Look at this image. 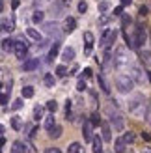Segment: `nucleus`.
<instances>
[{
	"instance_id": "48",
	"label": "nucleus",
	"mask_w": 151,
	"mask_h": 153,
	"mask_svg": "<svg viewBox=\"0 0 151 153\" xmlns=\"http://www.w3.org/2000/svg\"><path fill=\"white\" fill-rule=\"evenodd\" d=\"M146 120H147V123L151 125V105H149V108H147V114H146Z\"/></svg>"
},
{
	"instance_id": "50",
	"label": "nucleus",
	"mask_w": 151,
	"mask_h": 153,
	"mask_svg": "<svg viewBox=\"0 0 151 153\" xmlns=\"http://www.w3.org/2000/svg\"><path fill=\"white\" fill-rule=\"evenodd\" d=\"M77 73H78V67H73V69H71V73H69V75H77Z\"/></svg>"
},
{
	"instance_id": "29",
	"label": "nucleus",
	"mask_w": 151,
	"mask_h": 153,
	"mask_svg": "<svg viewBox=\"0 0 151 153\" xmlns=\"http://www.w3.org/2000/svg\"><path fill=\"white\" fill-rule=\"evenodd\" d=\"M26 34H28V37H32V39H36L37 43L41 41V36H39V32H37V30H34V28H28V30H26Z\"/></svg>"
},
{
	"instance_id": "39",
	"label": "nucleus",
	"mask_w": 151,
	"mask_h": 153,
	"mask_svg": "<svg viewBox=\"0 0 151 153\" xmlns=\"http://www.w3.org/2000/svg\"><path fill=\"white\" fill-rule=\"evenodd\" d=\"M123 140L127 142V144H132L134 142V134L129 131V133H123Z\"/></svg>"
},
{
	"instance_id": "34",
	"label": "nucleus",
	"mask_w": 151,
	"mask_h": 153,
	"mask_svg": "<svg viewBox=\"0 0 151 153\" xmlns=\"http://www.w3.org/2000/svg\"><path fill=\"white\" fill-rule=\"evenodd\" d=\"M22 99H24V97H21V99H15V101H13V105H11V110H21V108H22V105H24V103H22Z\"/></svg>"
},
{
	"instance_id": "45",
	"label": "nucleus",
	"mask_w": 151,
	"mask_h": 153,
	"mask_svg": "<svg viewBox=\"0 0 151 153\" xmlns=\"http://www.w3.org/2000/svg\"><path fill=\"white\" fill-rule=\"evenodd\" d=\"M114 15H116V17H121V15H123V4L118 6L116 10H114Z\"/></svg>"
},
{
	"instance_id": "11",
	"label": "nucleus",
	"mask_w": 151,
	"mask_h": 153,
	"mask_svg": "<svg viewBox=\"0 0 151 153\" xmlns=\"http://www.w3.org/2000/svg\"><path fill=\"white\" fill-rule=\"evenodd\" d=\"M77 28V21H75L73 17H65V21H64V26H62V30L65 34H71L73 30Z\"/></svg>"
},
{
	"instance_id": "47",
	"label": "nucleus",
	"mask_w": 151,
	"mask_h": 153,
	"mask_svg": "<svg viewBox=\"0 0 151 153\" xmlns=\"http://www.w3.org/2000/svg\"><path fill=\"white\" fill-rule=\"evenodd\" d=\"M138 13H140V19H142V17H146V15H147V7H146V6H142Z\"/></svg>"
},
{
	"instance_id": "16",
	"label": "nucleus",
	"mask_w": 151,
	"mask_h": 153,
	"mask_svg": "<svg viewBox=\"0 0 151 153\" xmlns=\"http://www.w3.org/2000/svg\"><path fill=\"white\" fill-rule=\"evenodd\" d=\"M62 60L67 64V62H73L75 60V49L73 47H65L64 52H62Z\"/></svg>"
},
{
	"instance_id": "4",
	"label": "nucleus",
	"mask_w": 151,
	"mask_h": 153,
	"mask_svg": "<svg viewBox=\"0 0 151 153\" xmlns=\"http://www.w3.org/2000/svg\"><path fill=\"white\" fill-rule=\"evenodd\" d=\"M114 65L119 67V69L129 65V54H127V51H125L123 47L116 49V52H114Z\"/></svg>"
},
{
	"instance_id": "31",
	"label": "nucleus",
	"mask_w": 151,
	"mask_h": 153,
	"mask_svg": "<svg viewBox=\"0 0 151 153\" xmlns=\"http://www.w3.org/2000/svg\"><path fill=\"white\" fill-rule=\"evenodd\" d=\"M45 108H47L49 112H52V114H54V112L58 110V103L54 101V99H50V101H47V105H45Z\"/></svg>"
},
{
	"instance_id": "15",
	"label": "nucleus",
	"mask_w": 151,
	"mask_h": 153,
	"mask_svg": "<svg viewBox=\"0 0 151 153\" xmlns=\"http://www.w3.org/2000/svg\"><path fill=\"white\" fill-rule=\"evenodd\" d=\"M60 47H62V41H54V43H52V47H50V51H49V56H47L49 62H52V58H56V56H58Z\"/></svg>"
},
{
	"instance_id": "9",
	"label": "nucleus",
	"mask_w": 151,
	"mask_h": 153,
	"mask_svg": "<svg viewBox=\"0 0 151 153\" xmlns=\"http://www.w3.org/2000/svg\"><path fill=\"white\" fill-rule=\"evenodd\" d=\"M43 32L47 36H56V34H60V26L56 25L54 21H52V22H45V25H43Z\"/></svg>"
},
{
	"instance_id": "36",
	"label": "nucleus",
	"mask_w": 151,
	"mask_h": 153,
	"mask_svg": "<svg viewBox=\"0 0 151 153\" xmlns=\"http://www.w3.org/2000/svg\"><path fill=\"white\" fill-rule=\"evenodd\" d=\"M90 120H92V123H93L95 127H97V125H101V123H103V120L99 118V114H97V112H93V114H92V118H90Z\"/></svg>"
},
{
	"instance_id": "41",
	"label": "nucleus",
	"mask_w": 151,
	"mask_h": 153,
	"mask_svg": "<svg viewBox=\"0 0 151 153\" xmlns=\"http://www.w3.org/2000/svg\"><path fill=\"white\" fill-rule=\"evenodd\" d=\"M131 25V17H127V15H121V26H123V30Z\"/></svg>"
},
{
	"instance_id": "35",
	"label": "nucleus",
	"mask_w": 151,
	"mask_h": 153,
	"mask_svg": "<svg viewBox=\"0 0 151 153\" xmlns=\"http://www.w3.org/2000/svg\"><path fill=\"white\" fill-rule=\"evenodd\" d=\"M110 19H112V15H108V13H101V17H99V25H101V26H104Z\"/></svg>"
},
{
	"instance_id": "13",
	"label": "nucleus",
	"mask_w": 151,
	"mask_h": 153,
	"mask_svg": "<svg viewBox=\"0 0 151 153\" xmlns=\"http://www.w3.org/2000/svg\"><path fill=\"white\" fill-rule=\"evenodd\" d=\"M108 116H110V121H112V125H114L116 131H121V129H123V118L119 116L118 112L116 114H108Z\"/></svg>"
},
{
	"instance_id": "26",
	"label": "nucleus",
	"mask_w": 151,
	"mask_h": 153,
	"mask_svg": "<svg viewBox=\"0 0 151 153\" xmlns=\"http://www.w3.org/2000/svg\"><path fill=\"white\" fill-rule=\"evenodd\" d=\"M43 19H45V13L39 10V11H36L34 15H32V22L34 25H39V22H43Z\"/></svg>"
},
{
	"instance_id": "49",
	"label": "nucleus",
	"mask_w": 151,
	"mask_h": 153,
	"mask_svg": "<svg viewBox=\"0 0 151 153\" xmlns=\"http://www.w3.org/2000/svg\"><path fill=\"white\" fill-rule=\"evenodd\" d=\"M45 153H60V149L58 148H47V149H45Z\"/></svg>"
},
{
	"instance_id": "28",
	"label": "nucleus",
	"mask_w": 151,
	"mask_h": 153,
	"mask_svg": "<svg viewBox=\"0 0 151 153\" xmlns=\"http://www.w3.org/2000/svg\"><path fill=\"white\" fill-rule=\"evenodd\" d=\"M54 125H56V121H54V114L50 112V116L45 120V129H47V131H50V129L54 127Z\"/></svg>"
},
{
	"instance_id": "24",
	"label": "nucleus",
	"mask_w": 151,
	"mask_h": 153,
	"mask_svg": "<svg viewBox=\"0 0 151 153\" xmlns=\"http://www.w3.org/2000/svg\"><path fill=\"white\" fill-rule=\"evenodd\" d=\"M13 49H15V41H13V39H4V41H2V51L13 52Z\"/></svg>"
},
{
	"instance_id": "37",
	"label": "nucleus",
	"mask_w": 151,
	"mask_h": 153,
	"mask_svg": "<svg viewBox=\"0 0 151 153\" xmlns=\"http://www.w3.org/2000/svg\"><path fill=\"white\" fill-rule=\"evenodd\" d=\"M43 118V106H36L34 108V120H41Z\"/></svg>"
},
{
	"instance_id": "32",
	"label": "nucleus",
	"mask_w": 151,
	"mask_h": 153,
	"mask_svg": "<svg viewBox=\"0 0 151 153\" xmlns=\"http://www.w3.org/2000/svg\"><path fill=\"white\" fill-rule=\"evenodd\" d=\"M21 95L24 97V99H30V97H34V88H30V86H24L21 91Z\"/></svg>"
},
{
	"instance_id": "52",
	"label": "nucleus",
	"mask_w": 151,
	"mask_h": 153,
	"mask_svg": "<svg viewBox=\"0 0 151 153\" xmlns=\"http://www.w3.org/2000/svg\"><path fill=\"white\" fill-rule=\"evenodd\" d=\"M147 80L151 82V71H147Z\"/></svg>"
},
{
	"instance_id": "51",
	"label": "nucleus",
	"mask_w": 151,
	"mask_h": 153,
	"mask_svg": "<svg viewBox=\"0 0 151 153\" xmlns=\"http://www.w3.org/2000/svg\"><path fill=\"white\" fill-rule=\"evenodd\" d=\"M131 2H132V0H121V4H123V6H129Z\"/></svg>"
},
{
	"instance_id": "21",
	"label": "nucleus",
	"mask_w": 151,
	"mask_h": 153,
	"mask_svg": "<svg viewBox=\"0 0 151 153\" xmlns=\"http://www.w3.org/2000/svg\"><path fill=\"white\" fill-rule=\"evenodd\" d=\"M93 153H103V138L93 136Z\"/></svg>"
},
{
	"instance_id": "19",
	"label": "nucleus",
	"mask_w": 151,
	"mask_h": 153,
	"mask_svg": "<svg viewBox=\"0 0 151 153\" xmlns=\"http://www.w3.org/2000/svg\"><path fill=\"white\" fill-rule=\"evenodd\" d=\"M127 146H129V144H127V142L123 140V136H121V138H118V140H116V144H114V149H116V153H125Z\"/></svg>"
},
{
	"instance_id": "12",
	"label": "nucleus",
	"mask_w": 151,
	"mask_h": 153,
	"mask_svg": "<svg viewBox=\"0 0 151 153\" xmlns=\"http://www.w3.org/2000/svg\"><path fill=\"white\" fill-rule=\"evenodd\" d=\"M131 76H132V80L134 82H138V84H144V73H142V69L140 67H131V73H129Z\"/></svg>"
},
{
	"instance_id": "33",
	"label": "nucleus",
	"mask_w": 151,
	"mask_h": 153,
	"mask_svg": "<svg viewBox=\"0 0 151 153\" xmlns=\"http://www.w3.org/2000/svg\"><path fill=\"white\" fill-rule=\"evenodd\" d=\"M2 30H4V32H11V30H13V22L7 21V19H2Z\"/></svg>"
},
{
	"instance_id": "5",
	"label": "nucleus",
	"mask_w": 151,
	"mask_h": 153,
	"mask_svg": "<svg viewBox=\"0 0 151 153\" xmlns=\"http://www.w3.org/2000/svg\"><path fill=\"white\" fill-rule=\"evenodd\" d=\"M146 30H144V26H136V34H134V37H132V49H138L142 43H146Z\"/></svg>"
},
{
	"instance_id": "38",
	"label": "nucleus",
	"mask_w": 151,
	"mask_h": 153,
	"mask_svg": "<svg viewBox=\"0 0 151 153\" xmlns=\"http://www.w3.org/2000/svg\"><path fill=\"white\" fill-rule=\"evenodd\" d=\"M110 7V2H107V0H103V2H99V11L101 13H107Z\"/></svg>"
},
{
	"instance_id": "18",
	"label": "nucleus",
	"mask_w": 151,
	"mask_h": 153,
	"mask_svg": "<svg viewBox=\"0 0 151 153\" xmlns=\"http://www.w3.org/2000/svg\"><path fill=\"white\" fill-rule=\"evenodd\" d=\"M140 62L151 67V51H140Z\"/></svg>"
},
{
	"instance_id": "3",
	"label": "nucleus",
	"mask_w": 151,
	"mask_h": 153,
	"mask_svg": "<svg viewBox=\"0 0 151 153\" xmlns=\"http://www.w3.org/2000/svg\"><path fill=\"white\" fill-rule=\"evenodd\" d=\"M116 37H118V32L116 30H104L103 32V37H101V47L104 51H110L112 45L116 43Z\"/></svg>"
},
{
	"instance_id": "6",
	"label": "nucleus",
	"mask_w": 151,
	"mask_h": 153,
	"mask_svg": "<svg viewBox=\"0 0 151 153\" xmlns=\"http://www.w3.org/2000/svg\"><path fill=\"white\" fill-rule=\"evenodd\" d=\"M93 123L92 120H86L84 125H82V136H84V142H93Z\"/></svg>"
},
{
	"instance_id": "2",
	"label": "nucleus",
	"mask_w": 151,
	"mask_h": 153,
	"mask_svg": "<svg viewBox=\"0 0 151 153\" xmlns=\"http://www.w3.org/2000/svg\"><path fill=\"white\" fill-rule=\"evenodd\" d=\"M134 86V80L131 75H118L116 76V88L121 91V94H129Z\"/></svg>"
},
{
	"instance_id": "8",
	"label": "nucleus",
	"mask_w": 151,
	"mask_h": 153,
	"mask_svg": "<svg viewBox=\"0 0 151 153\" xmlns=\"http://www.w3.org/2000/svg\"><path fill=\"white\" fill-rule=\"evenodd\" d=\"M26 51H28V45H26V41L22 43V41H15V49H13V54L17 56V58H24L26 56Z\"/></svg>"
},
{
	"instance_id": "20",
	"label": "nucleus",
	"mask_w": 151,
	"mask_h": 153,
	"mask_svg": "<svg viewBox=\"0 0 151 153\" xmlns=\"http://www.w3.org/2000/svg\"><path fill=\"white\" fill-rule=\"evenodd\" d=\"M43 82H45V86H47V88H54L56 79H54V75H52V73H45V76H43Z\"/></svg>"
},
{
	"instance_id": "10",
	"label": "nucleus",
	"mask_w": 151,
	"mask_h": 153,
	"mask_svg": "<svg viewBox=\"0 0 151 153\" xmlns=\"http://www.w3.org/2000/svg\"><path fill=\"white\" fill-rule=\"evenodd\" d=\"M84 41H86V49H84V54H92V49H93V41L95 37L92 32H84Z\"/></svg>"
},
{
	"instance_id": "17",
	"label": "nucleus",
	"mask_w": 151,
	"mask_h": 153,
	"mask_svg": "<svg viewBox=\"0 0 151 153\" xmlns=\"http://www.w3.org/2000/svg\"><path fill=\"white\" fill-rule=\"evenodd\" d=\"M101 129H103V140H104V142H110V140H112V131H110V125L107 123V121H103V123H101Z\"/></svg>"
},
{
	"instance_id": "44",
	"label": "nucleus",
	"mask_w": 151,
	"mask_h": 153,
	"mask_svg": "<svg viewBox=\"0 0 151 153\" xmlns=\"http://www.w3.org/2000/svg\"><path fill=\"white\" fill-rule=\"evenodd\" d=\"M92 75H93V71L90 69V67H86V69L82 71V79H90V76H92Z\"/></svg>"
},
{
	"instance_id": "42",
	"label": "nucleus",
	"mask_w": 151,
	"mask_h": 153,
	"mask_svg": "<svg viewBox=\"0 0 151 153\" xmlns=\"http://www.w3.org/2000/svg\"><path fill=\"white\" fill-rule=\"evenodd\" d=\"M86 88H88V86H86V80H84V79H80L78 84H77V90H78V91H84Z\"/></svg>"
},
{
	"instance_id": "23",
	"label": "nucleus",
	"mask_w": 151,
	"mask_h": 153,
	"mask_svg": "<svg viewBox=\"0 0 151 153\" xmlns=\"http://www.w3.org/2000/svg\"><path fill=\"white\" fill-rule=\"evenodd\" d=\"M62 133H64L62 127H60V125H54V127L49 131V136H50V138H60V136H62Z\"/></svg>"
},
{
	"instance_id": "7",
	"label": "nucleus",
	"mask_w": 151,
	"mask_h": 153,
	"mask_svg": "<svg viewBox=\"0 0 151 153\" xmlns=\"http://www.w3.org/2000/svg\"><path fill=\"white\" fill-rule=\"evenodd\" d=\"M65 7H67V2H65V0H54V6L50 7L52 17H60V15L65 11Z\"/></svg>"
},
{
	"instance_id": "27",
	"label": "nucleus",
	"mask_w": 151,
	"mask_h": 153,
	"mask_svg": "<svg viewBox=\"0 0 151 153\" xmlns=\"http://www.w3.org/2000/svg\"><path fill=\"white\" fill-rule=\"evenodd\" d=\"M11 127L15 129V131H21V129H22V121H21L19 116H13L11 118Z\"/></svg>"
},
{
	"instance_id": "40",
	"label": "nucleus",
	"mask_w": 151,
	"mask_h": 153,
	"mask_svg": "<svg viewBox=\"0 0 151 153\" xmlns=\"http://www.w3.org/2000/svg\"><path fill=\"white\" fill-rule=\"evenodd\" d=\"M56 75H58V76H65V75H67L65 65H58V67H56Z\"/></svg>"
},
{
	"instance_id": "25",
	"label": "nucleus",
	"mask_w": 151,
	"mask_h": 153,
	"mask_svg": "<svg viewBox=\"0 0 151 153\" xmlns=\"http://www.w3.org/2000/svg\"><path fill=\"white\" fill-rule=\"evenodd\" d=\"M97 82H99V88L104 91V94H110V88H108V84H107V80L103 79V75H99L97 76Z\"/></svg>"
},
{
	"instance_id": "14",
	"label": "nucleus",
	"mask_w": 151,
	"mask_h": 153,
	"mask_svg": "<svg viewBox=\"0 0 151 153\" xmlns=\"http://www.w3.org/2000/svg\"><path fill=\"white\" fill-rule=\"evenodd\" d=\"M37 65H39V60L37 58H28L24 64H22V69L24 71H34V69H37Z\"/></svg>"
},
{
	"instance_id": "22",
	"label": "nucleus",
	"mask_w": 151,
	"mask_h": 153,
	"mask_svg": "<svg viewBox=\"0 0 151 153\" xmlns=\"http://www.w3.org/2000/svg\"><path fill=\"white\" fill-rule=\"evenodd\" d=\"M11 153H26V149H24V144H22L21 140L13 142V146H11Z\"/></svg>"
},
{
	"instance_id": "43",
	"label": "nucleus",
	"mask_w": 151,
	"mask_h": 153,
	"mask_svg": "<svg viewBox=\"0 0 151 153\" xmlns=\"http://www.w3.org/2000/svg\"><path fill=\"white\" fill-rule=\"evenodd\" d=\"M78 11H80V13H86V11H88V4L84 2V0H82V2H78Z\"/></svg>"
},
{
	"instance_id": "46",
	"label": "nucleus",
	"mask_w": 151,
	"mask_h": 153,
	"mask_svg": "<svg viewBox=\"0 0 151 153\" xmlns=\"http://www.w3.org/2000/svg\"><path fill=\"white\" fill-rule=\"evenodd\" d=\"M39 133V127H34V129H30V133H28V136L30 138H36V134Z\"/></svg>"
},
{
	"instance_id": "1",
	"label": "nucleus",
	"mask_w": 151,
	"mask_h": 153,
	"mask_svg": "<svg viewBox=\"0 0 151 153\" xmlns=\"http://www.w3.org/2000/svg\"><path fill=\"white\" fill-rule=\"evenodd\" d=\"M147 108H149V105L146 103V97L142 94H136L129 101V112L134 114V116H138V118H146Z\"/></svg>"
},
{
	"instance_id": "30",
	"label": "nucleus",
	"mask_w": 151,
	"mask_h": 153,
	"mask_svg": "<svg viewBox=\"0 0 151 153\" xmlns=\"http://www.w3.org/2000/svg\"><path fill=\"white\" fill-rule=\"evenodd\" d=\"M67 153H82V146L78 142H73L69 148H67Z\"/></svg>"
}]
</instances>
